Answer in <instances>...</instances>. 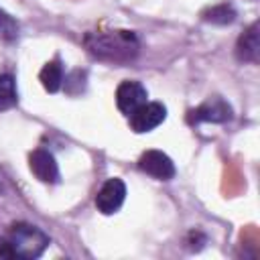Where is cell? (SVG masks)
<instances>
[{
	"label": "cell",
	"instance_id": "obj_13",
	"mask_svg": "<svg viewBox=\"0 0 260 260\" xmlns=\"http://www.w3.org/2000/svg\"><path fill=\"white\" fill-rule=\"evenodd\" d=\"M18 32H20L18 22L6 10L0 8V39L6 41V43H12V41L18 39Z\"/></svg>",
	"mask_w": 260,
	"mask_h": 260
},
{
	"label": "cell",
	"instance_id": "obj_5",
	"mask_svg": "<svg viewBox=\"0 0 260 260\" xmlns=\"http://www.w3.org/2000/svg\"><path fill=\"white\" fill-rule=\"evenodd\" d=\"M230 118H232V108L221 98H209L207 102H203L201 106L193 108L187 114L189 124H201V122L221 124V122H228Z\"/></svg>",
	"mask_w": 260,
	"mask_h": 260
},
{
	"label": "cell",
	"instance_id": "obj_6",
	"mask_svg": "<svg viewBox=\"0 0 260 260\" xmlns=\"http://www.w3.org/2000/svg\"><path fill=\"white\" fill-rule=\"evenodd\" d=\"M138 169L158 181H169L175 177V162L162 150H146L138 158Z\"/></svg>",
	"mask_w": 260,
	"mask_h": 260
},
{
	"label": "cell",
	"instance_id": "obj_14",
	"mask_svg": "<svg viewBox=\"0 0 260 260\" xmlns=\"http://www.w3.org/2000/svg\"><path fill=\"white\" fill-rule=\"evenodd\" d=\"M0 189H2V187H0Z\"/></svg>",
	"mask_w": 260,
	"mask_h": 260
},
{
	"label": "cell",
	"instance_id": "obj_12",
	"mask_svg": "<svg viewBox=\"0 0 260 260\" xmlns=\"http://www.w3.org/2000/svg\"><path fill=\"white\" fill-rule=\"evenodd\" d=\"M201 18L211 24H230L236 20V10L230 4H215L201 12Z\"/></svg>",
	"mask_w": 260,
	"mask_h": 260
},
{
	"label": "cell",
	"instance_id": "obj_8",
	"mask_svg": "<svg viewBox=\"0 0 260 260\" xmlns=\"http://www.w3.org/2000/svg\"><path fill=\"white\" fill-rule=\"evenodd\" d=\"M28 169L41 183H59V167L55 156L45 148H35L28 154Z\"/></svg>",
	"mask_w": 260,
	"mask_h": 260
},
{
	"label": "cell",
	"instance_id": "obj_1",
	"mask_svg": "<svg viewBox=\"0 0 260 260\" xmlns=\"http://www.w3.org/2000/svg\"><path fill=\"white\" fill-rule=\"evenodd\" d=\"M49 242V236L41 228L26 221H16L0 236V258L32 260L47 250Z\"/></svg>",
	"mask_w": 260,
	"mask_h": 260
},
{
	"label": "cell",
	"instance_id": "obj_7",
	"mask_svg": "<svg viewBox=\"0 0 260 260\" xmlns=\"http://www.w3.org/2000/svg\"><path fill=\"white\" fill-rule=\"evenodd\" d=\"M146 98H148L146 87L134 79L122 81L116 89V106L124 116H130L136 108H140L146 102Z\"/></svg>",
	"mask_w": 260,
	"mask_h": 260
},
{
	"label": "cell",
	"instance_id": "obj_4",
	"mask_svg": "<svg viewBox=\"0 0 260 260\" xmlns=\"http://www.w3.org/2000/svg\"><path fill=\"white\" fill-rule=\"evenodd\" d=\"M124 199H126V185H124V181L118 179V177H112L98 191V195H95V207L104 215H112V213H116L122 207Z\"/></svg>",
	"mask_w": 260,
	"mask_h": 260
},
{
	"label": "cell",
	"instance_id": "obj_9",
	"mask_svg": "<svg viewBox=\"0 0 260 260\" xmlns=\"http://www.w3.org/2000/svg\"><path fill=\"white\" fill-rule=\"evenodd\" d=\"M258 49H260V41H258V22H252L238 39L236 43V57L240 61H248V63H256L258 61Z\"/></svg>",
	"mask_w": 260,
	"mask_h": 260
},
{
	"label": "cell",
	"instance_id": "obj_11",
	"mask_svg": "<svg viewBox=\"0 0 260 260\" xmlns=\"http://www.w3.org/2000/svg\"><path fill=\"white\" fill-rule=\"evenodd\" d=\"M18 104L16 81L10 73H0V110H10Z\"/></svg>",
	"mask_w": 260,
	"mask_h": 260
},
{
	"label": "cell",
	"instance_id": "obj_2",
	"mask_svg": "<svg viewBox=\"0 0 260 260\" xmlns=\"http://www.w3.org/2000/svg\"><path fill=\"white\" fill-rule=\"evenodd\" d=\"M83 45L93 57L102 61H110V63H128L140 51L138 37L132 30L87 32L83 39Z\"/></svg>",
	"mask_w": 260,
	"mask_h": 260
},
{
	"label": "cell",
	"instance_id": "obj_10",
	"mask_svg": "<svg viewBox=\"0 0 260 260\" xmlns=\"http://www.w3.org/2000/svg\"><path fill=\"white\" fill-rule=\"evenodd\" d=\"M39 81L49 93H57L61 89V85H63V65H61L59 57L45 63V67L39 73Z\"/></svg>",
	"mask_w": 260,
	"mask_h": 260
},
{
	"label": "cell",
	"instance_id": "obj_3",
	"mask_svg": "<svg viewBox=\"0 0 260 260\" xmlns=\"http://www.w3.org/2000/svg\"><path fill=\"white\" fill-rule=\"evenodd\" d=\"M165 118H167V108L162 104H158V102H144L140 108H136L128 116V122H130V128L136 134H144V132L154 130L158 124H162Z\"/></svg>",
	"mask_w": 260,
	"mask_h": 260
}]
</instances>
